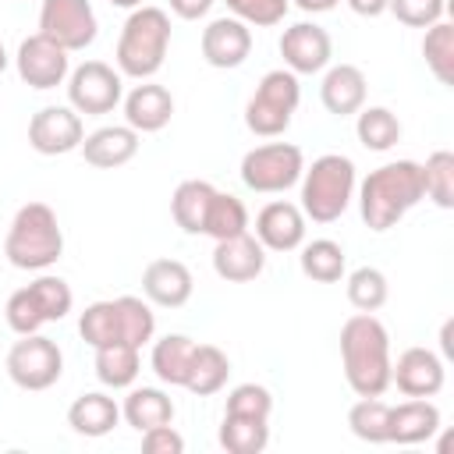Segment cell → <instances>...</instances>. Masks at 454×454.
<instances>
[{"instance_id": "6da1fadb", "label": "cell", "mask_w": 454, "mask_h": 454, "mask_svg": "<svg viewBox=\"0 0 454 454\" xmlns=\"http://www.w3.org/2000/svg\"><path fill=\"white\" fill-rule=\"evenodd\" d=\"M390 333L372 312H355L340 326L344 380L358 397H383L390 387Z\"/></svg>"}, {"instance_id": "7a4b0ae2", "label": "cell", "mask_w": 454, "mask_h": 454, "mask_svg": "<svg viewBox=\"0 0 454 454\" xmlns=\"http://www.w3.org/2000/svg\"><path fill=\"white\" fill-rule=\"evenodd\" d=\"M422 167L415 160H394L365 174L358 184V213L362 223L376 234L397 227L422 202Z\"/></svg>"}, {"instance_id": "3957f363", "label": "cell", "mask_w": 454, "mask_h": 454, "mask_svg": "<svg viewBox=\"0 0 454 454\" xmlns=\"http://www.w3.org/2000/svg\"><path fill=\"white\" fill-rule=\"evenodd\" d=\"M78 333L92 351L106 344H131L142 351V344H149L156 333V312L145 298L135 294L92 301L78 316Z\"/></svg>"}, {"instance_id": "277c9868", "label": "cell", "mask_w": 454, "mask_h": 454, "mask_svg": "<svg viewBox=\"0 0 454 454\" xmlns=\"http://www.w3.org/2000/svg\"><path fill=\"white\" fill-rule=\"evenodd\" d=\"M167 50H170V18H167V11L153 7V4H142L124 18L114 60H117V71L124 78L145 82L163 67Z\"/></svg>"}, {"instance_id": "5b68a950", "label": "cell", "mask_w": 454, "mask_h": 454, "mask_svg": "<svg viewBox=\"0 0 454 454\" xmlns=\"http://www.w3.org/2000/svg\"><path fill=\"white\" fill-rule=\"evenodd\" d=\"M4 255L14 270L43 273L64 255V231L46 202H25L4 238Z\"/></svg>"}, {"instance_id": "8992f818", "label": "cell", "mask_w": 454, "mask_h": 454, "mask_svg": "<svg viewBox=\"0 0 454 454\" xmlns=\"http://www.w3.org/2000/svg\"><path fill=\"white\" fill-rule=\"evenodd\" d=\"M301 213L312 223H333L344 216V209L355 199L358 174L355 163L340 153H323L312 160V167L301 170Z\"/></svg>"}, {"instance_id": "52a82bcc", "label": "cell", "mask_w": 454, "mask_h": 454, "mask_svg": "<svg viewBox=\"0 0 454 454\" xmlns=\"http://www.w3.org/2000/svg\"><path fill=\"white\" fill-rule=\"evenodd\" d=\"M298 103H301L298 74L287 67H273L259 78L255 92L245 103V128L259 138H277L291 128Z\"/></svg>"}, {"instance_id": "ba28073f", "label": "cell", "mask_w": 454, "mask_h": 454, "mask_svg": "<svg viewBox=\"0 0 454 454\" xmlns=\"http://www.w3.org/2000/svg\"><path fill=\"white\" fill-rule=\"evenodd\" d=\"M305 156L294 142H262L241 156V184L259 195H280L301 181Z\"/></svg>"}, {"instance_id": "9c48e42d", "label": "cell", "mask_w": 454, "mask_h": 454, "mask_svg": "<svg viewBox=\"0 0 454 454\" xmlns=\"http://www.w3.org/2000/svg\"><path fill=\"white\" fill-rule=\"evenodd\" d=\"M7 376L21 390H50L64 372V351L46 333H25L7 351Z\"/></svg>"}, {"instance_id": "30bf717a", "label": "cell", "mask_w": 454, "mask_h": 454, "mask_svg": "<svg viewBox=\"0 0 454 454\" xmlns=\"http://www.w3.org/2000/svg\"><path fill=\"white\" fill-rule=\"evenodd\" d=\"M124 99V74L103 60H85L67 74V106L85 117L110 114Z\"/></svg>"}, {"instance_id": "8fae6325", "label": "cell", "mask_w": 454, "mask_h": 454, "mask_svg": "<svg viewBox=\"0 0 454 454\" xmlns=\"http://www.w3.org/2000/svg\"><path fill=\"white\" fill-rule=\"evenodd\" d=\"M39 32L64 46L67 53H78L96 43L99 21L89 0H43L39 7Z\"/></svg>"}, {"instance_id": "7c38bea8", "label": "cell", "mask_w": 454, "mask_h": 454, "mask_svg": "<svg viewBox=\"0 0 454 454\" xmlns=\"http://www.w3.org/2000/svg\"><path fill=\"white\" fill-rule=\"evenodd\" d=\"M14 67H18V78L28 85V89H57L67 82L71 74V53L64 46H57L53 39H46L43 32L21 39L18 53H14Z\"/></svg>"}, {"instance_id": "4fadbf2b", "label": "cell", "mask_w": 454, "mask_h": 454, "mask_svg": "<svg viewBox=\"0 0 454 454\" xmlns=\"http://www.w3.org/2000/svg\"><path fill=\"white\" fill-rule=\"evenodd\" d=\"M85 138L82 114L74 106H43L28 121V145L39 156H64L74 153Z\"/></svg>"}, {"instance_id": "5bb4252c", "label": "cell", "mask_w": 454, "mask_h": 454, "mask_svg": "<svg viewBox=\"0 0 454 454\" xmlns=\"http://www.w3.org/2000/svg\"><path fill=\"white\" fill-rule=\"evenodd\" d=\"M280 57H284V67L294 74H319L330 67L333 39L316 21H294L280 35Z\"/></svg>"}, {"instance_id": "9a60e30c", "label": "cell", "mask_w": 454, "mask_h": 454, "mask_svg": "<svg viewBox=\"0 0 454 454\" xmlns=\"http://www.w3.org/2000/svg\"><path fill=\"white\" fill-rule=\"evenodd\" d=\"M443 358L429 348H404L397 362H390V383L404 397H436L443 390Z\"/></svg>"}, {"instance_id": "2e32d148", "label": "cell", "mask_w": 454, "mask_h": 454, "mask_svg": "<svg viewBox=\"0 0 454 454\" xmlns=\"http://www.w3.org/2000/svg\"><path fill=\"white\" fill-rule=\"evenodd\" d=\"M199 50H202V60L209 67H220V71H231V67H241L252 53V28L245 21H238L234 14L227 18H213L206 28H202V39H199Z\"/></svg>"}, {"instance_id": "e0dca14e", "label": "cell", "mask_w": 454, "mask_h": 454, "mask_svg": "<svg viewBox=\"0 0 454 454\" xmlns=\"http://www.w3.org/2000/svg\"><path fill=\"white\" fill-rule=\"evenodd\" d=\"M252 234L266 252H294L305 241V213L287 199H273L255 213Z\"/></svg>"}, {"instance_id": "ac0fdd59", "label": "cell", "mask_w": 454, "mask_h": 454, "mask_svg": "<svg viewBox=\"0 0 454 454\" xmlns=\"http://www.w3.org/2000/svg\"><path fill=\"white\" fill-rule=\"evenodd\" d=\"M266 270V248L252 231L216 241L213 248V273L227 284H248Z\"/></svg>"}, {"instance_id": "d6986e66", "label": "cell", "mask_w": 454, "mask_h": 454, "mask_svg": "<svg viewBox=\"0 0 454 454\" xmlns=\"http://www.w3.org/2000/svg\"><path fill=\"white\" fill-rule=\"evenodd\" d=\"M121 106H124V124L135 128L138 135L163 131L170 124V117H174V96H170V89L160 85V82H153V78H145L142 85H135L121 99Z\"/></svg>"}, {"instance_id": "ffe728a7", "label": "cell", "mask_w": 454, "mask_h": 454, "mask_svg": "<svg viewBox=\"0 0 454 454\" xmlns=\"http://www.w3.org/2000/svg\"><path fill=\"white\" fill-rule=\"evenodd\" d=\"M195 291L192 270L181 259H153L142 270V294L149 305L160 309H181Z\"/></svg>"}, {"instance_id": "44dd1931", "label": "cell", "mask_w": 454, "mask_h": 454, "mask_svg": "<svg viewBox=\"0 0 454 454\" xmlns=\"http://www.w3.org/2000/svg\"><path fill=\"white\" fill-rule=\"evenodd\" d=\"M365 92H369V82L358 64H333V67H326V74L319 82V99H323L326 114H333V117L358 114L365 106Z\"/></svg>"}, {"instance_id": "7402d4cb", "label": "cell", "mask_w": 454, "mask_h": 454, "mask_svg": "<svg viewBox=\"0 0 454 454\" xmlns=\"http://www.w3.org/2000/svg\"><path fill=\"white\" fill-rule=\"evenodd\" d=\"M82 156L89 167L96 170H114V167H124L135 160L138 153V131L128 128V124H106V128H96L92 135L82 138Z\"/></svg>"}, {"instance_id": "603a6c76", "label": "cell", "mask_w": 454, "mask_h": 454, "mask_svg": "<svg viewBox=\"0 0 454 454\" xmlns=\"http://www.w3.org/2000/svg\"><path fill=\"white\" fill-rule=\"evenodd\" d=\"M440 433V408L429 397H408L390 404V443L415 447Z\"/></svg>"}, {"instance_id": "cb8c5ba5", "label": "cell", "mask_w": 454, "mask_h": 454, "mask_svg": "<svg viewBox=\"0 0 454 454\" xmlns=\"http://www.w3.org/2000/svg\"><path fill=\"white\" fill-rule=\"evenodd\" d=\"M117 422H121V404L103 390H85L67 408V426L78 436H92V440L106 436V433H114Z\"/></svg>"}, {"instance_id": "d4e9b609", "label": "cell", "mask_w": 454, "mask_h": 454, "mask_svg": "<svg viewBox=\"0 0 454 454\" xmlns=\"http://www.w3.org/2000/svg\"><path fill=\"white\" fill-rule=\"evenodd\" d=\"M121 419H124L131 429L145 433V429H153V426L174 422V401H170V394L160 390V387H131L128 397H124V404H121Z\"/></svg>"}, {"instance_id": "484cf974", "label": "cell", "mask_w": 454, "mask_h": 454, "mask_svg": "<svg viewBox=\"0 0 454 454\" xmlns=\"http://www.w3.org/2000/svg\"><path fill=\"white\" fill-rule=\"evenodd\" d=\"M192 355H195V340L184 333H167L160 340H153L149 351V365L156 372L160 383L167 387H184L188 369H192Z\"/></svg>"}, {"instance_id": "4316f807", "label": "cell", "mask_w": 454, "mask_h": 454, "mask_svg": "<svg viewBox=\"0 0 454 454\" xmlns=\"http://www.w3.org/2000/svg\"><path fill=\"white\" fill-rule=\"evenodd\" d=\"M213 195H216V188H213L209 181H199V177L181 181V184L174 188V195H170V216H174V223H177L184 234H202Z\"/></svg>"}, {"instance_id": "83f0119b", "label": "cell", "mask_w": 454, "mask_h": 454, "mask_svg": "<svg viewBox=\"0 0 454 454\" xmlns=\"http://www.w3.org/2000/svg\"><path fill=\"white\" fill-rule=\"evenodd\" d=\"M270 443V419L223 411L220 419V447L227 454H262Z\"/></svg>"}, {"instance_id": "f1b7e54d", "label": "cell", "mask_w": 454, "mask_h": 454, "mask_svg": "<svg viewBox=\"0 0 454 454\" xmlns=\"http://www.w3.org/2000/svg\"><path fill=\"white\" fill-rule=\"evenodd\" d=\"M227 376H231V358L216 344H195L184 390H192L195 397H209L227 387Z\"/></svg>"}, {"instance_id": "f546056e", "label": "cell", "mask_w": 454, "mask_h": 454, "mask_svg": "<svg viewBox=\"0 0 454 454\" xmlns=\"http://www.w3.org/2000/svg\"><path fill=\"white\" fill-rule=\"evenodd\" d=\"M142 372L138 348L131 344H106L96 348V380L110 390H128Z\"/></svg>"}, {"instance_id": "4dcf8cb0", "label": "cell", "mask_w": 454, "mask_h": 454, "mask_svg": "<svg viewBox=\"0 0 454 454\" xmlns=\"http://www.w3.org/2000/svg\"><path fill=\"white\" fill-rule=\"evenodd\" d=\"M401 121L390 106H362L355 121V135L369 153H387L401 142Z\"/></svg>"}, {"instance_id": "1f68e13d", "label": "cell", "mask_w": 454, "mask_h": 454, "mask_svg": "<svg viewBox=\"0 0 454 454\" xmlns=\"http://www.w3.org/2000/svg\"><path fill=\"white\" fill-rule=\"evenodd\" d=\"M298 266L316 284H337L344 277L348 262H344V248L333 238H316V241H301Z\"/></svg>"}, {"instance_id": "d6a6232c", "label": "cell", "mask_w": 454, "mask_h": 454, "mask_svg": "<svg viewBox=\"0 0 454 454\" xmlns=\"http://www.w3.org/2000/svg\"><path fill=\"white\" fill-rule=\"evenodd\" d=\"M348 429L362 443H390V404L380 397H358L348 411Z\"/></svg>"}, {"instance_id": "836d02e7", "label": "cell", "mask_w": 454, "mask_h": 454, "mask_svg": "<svg viewBox=\"0 0 454 454\" xmlns=\"http://www.w3.org/2000/svg\"><path fill=\"white\" fill-rule=\"evenodd\" d=\"M422 57L440 85H454V25L450 21H436L426 28Z\"/></svg>"}, {"instance_id": "e575fe53", "label": "cell", "mask_w": 454, "mask_h": 454, "mask_svg": "<svg viewBox=\"0 0 454 454\" xmlns=\"http://www.w3.org/2000/svg\"><path fill=\"white\" fill-rule=\"evenodd\" d=\"M419 167H422V195L440 209H454V153L436 149Z\"/></svg>"}, {"instance_id": "d590c367", "label": "cell", "mask_w": 454, "mask_h": 454, "mask_svg": "<svg viewBox=\"0 0 454 454\" xmlns=\"http://www.w3.org/2000/svg\"><path fill=\"white\" fill-rule=\"evenodd\" d=\"M245 231H248V209H245V202L238 195H231V192H216L213 202H209L202 234H209L213 241H223V238L245 234Z\"/></svg>"}, {"instance_id": "8d00e7d4", "label": "cell", "mask_w": 454, "mask_h": 454, "mask_svg": "<svg viewBox=\"0 0 454 454\" xmlns=\"http://www.w3.org/2000/svg\"><path fill=\"white\" fill-rule=\"evenodd\" d=\"M344 291H348L351 309H358V312H376V309H383L387 298H390L387 273L376 270V266H358V270H351Z\"/></svg>"}, {"instance_id": "74e56055", "label": "cell", "mask_w": 454, "mask_h": 454, "mask_svg": "<svg viewBox=\"0 0 454 454\" xmlns=\"http://www.w3.org/2000/svg\"><path fill=\"white\" fill-rule=\"evenodd\" d=\"M28 291H32V298H35V305H39V312H43V319L46 323H60L67 312H71V305H74V294H71V284L64 280V277H57V273H39L32 284H25Z\"/></svg>"}, {"instance_id": "f35d334b", "label": "cell", "mask_w": 454, "mask_h": 454, "mask_svg": "<svg viewBox=\"0 0 454 454\" xmlns=\"http://www.w3.org/2000/svg\"><path fill=\"white\" fill-rule=\"evenodd\" d=\"M227 4V11L238 18V21H245L248 28L255 25V28H273V25H280L284 21V14H287V7H291V0H223Z\"/></svg>"}, {"instance_id": "ab89813d", "label": "cell", "mask_w": 454, "mask_h": 454, "mask_svg": "<svg viewBox=\"0 0 454 454\" xmlns=\"http://www.w3.org/2000/svg\"><path fill=\"white\" fill-rule=\"evenodd\" d=\"M4 319H7V326H11L18 337H25V333H39V330L46 326V319H43V312H39V305H35V298H32L28 287H18V291L7 298V305H4Z\"/></svg>"}, {"instance_id": "60d3db41", "label": "cell", "mask_w": 454, "mask_h": 454, "mask_svg": "<svg viewBox=\"0 0 454 454\" xmlns=\"http://www.w3.org/2000/svg\"><path fill=\"white\" fill-rule=\"evenodd\" d=\"M387 11L408 25V28H429L436 21H443V11H447V0H390Z\"/></svg>"}, {"instance_id": "b9f144b4", "label": "cell", "mask_w": 454, "mask_h": 454, "mask_svg": "<svg viewBox=\"0 0 454 454\" xmlns=\"http://www.w3.org/2000/svg\"><path fill=\"white\" fill-rule=\"evenodd\" d=\"M142 450L145 454H181L184 450V436L167 422V426H153L142 433Z\"/></svg>"}, {"instance_id": "7bdbcfd3", "label": "cell", "mask_w": 454, "mask_h": 454, "mask_svg": "<svg viewBox=\"0 0 454 454\" xmlns=\"http://www.w3.org/2000/svg\"><path fill=\"white\" fill-rule=\"evenodd\" d=\"M213 4H216V0H170V11H174L181 21H199V18L209 14Z\"/></svg>"}, {"instance_id": "ee69618b", "label": "cell", "mask_w": 454, "mask_h": 454, "mask_svg": "<svg viewBox=\"0 0 454 454\" xmlns=\"http://www.w3.org/2000/svg\"><path fill=\"white\" fill-rule=\"evenodd\" d=\"M387 4H390V0H348V7H351L358 18H380V14H387Z\"/></svg>"}, {"instance_id": "f6af8a7d", "label": "cell", "mask_w": 454, "mask_h": 454, "mask_svg": "<svg viewBox=\"0 0 454 454\" xmlns=\"http://www.w3.org/2000/svg\"><path fill=\"white\" fill-rule=\"evenodd\" d=\"M294 7H301L309 14H323V11H333L337 0H294Z\"/></svg>"}, {"instance_id": "bcb514c9", "label": "cell", "mask_w": 454, "mask_h": 454, "mask_svg": "<svg viewBox=\"0 0 454 454\" xmlns=\"http://www.w3.org/2000/svg\"><path fill=\"white\" fill-rule=\"evenodd\" d=\"M450 330H454V323L447 319V323H443V330H440V348H443V358H450V355H454V344H450Z\"/></svg>"}, {"instance_id": "7dc6e473", "label": "cell", "mask_w": 454, "mask_h": 454, "mask_svg": "<svg viewBox=\"0 0 454 454\" xmlns=\"http://www.w3.org/2000/svg\"><path fill=\"white\" fill-rule=\"evenodd\" d=\"M110 7H124V11H135V7H142L145 0H106Z\"/></svg>"}, {"instance_id": "c3c4849f", "label": "cell", "mask_w": 454, "mask_h": 454, "mask_svg": "<svg viewBox=\"0 0 454 454\" xmlns=\"http://www.w3.org/2000/svg\"><path fill=\"white\" fill-rule=\"evenodd\" d=\"M4 67H7V50H4V43H0V74H4Z\"/></svg>"}]
</instances>
